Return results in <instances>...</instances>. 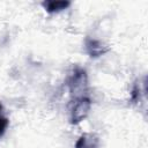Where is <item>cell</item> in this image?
<instances>
[{"instance_id": "obj_4", "label": "cell", "mask_w": 148, "mask_h": 148, "mask_svg": "<svg viewBox=\"0 0 148 148\" xmlns=\"http://www.w3.org/2000/svg\"><path fill=\"white\" fill-rule=\"evenodd\" d=\"M87 49H88V52H89V54L91 57H98L101 53L104 52L102 50V46L99 45V43L96 42V40H88Z\"/></svg>"}, {"instance_id": "obj_3", "label": "cell", "mask_w": 148, "mask_h": 148, "mask_svg": "<svg viewBox=\"0 0 148 148\" xmlns=\"http://www.w3.org/2000/svg\"><path fill=\"white\" fill-rule=\"evenodd\" d=\"M43 6L45 7L46 12L49 13H58L60 10L66 9L69 6L68 1H47V2H43Z\"/></svg>"}, {"instance_id": "obj_2", "label": "cell", "mask_w": 148, "mask_h": 148, "mask_svg": "<svg viewBox=\"0 0 148 148\" xmlns=\"http://www.w3.org/2000/svg\"><path fill=\"white\" fill-rule=\"evenodd\" d=\"M98 139L92 134H83L76 142L75 148H97Z\"/></svg>"}, {"instance_id": "obj_1", "label": "cell", "mask_w": 148, "mask_h": 148, "mask_svg": "<svg viewBox=\"0 0 148 148\" xmlns=\"http://www.w3.org/2000/svg\"><path fill=\"white\" fill-rule=\"evenodd\" d=\"M71 94L73 96L71 101V123H80L88 113L90 108V99L86 95L87 92V76L81 69L74 71L68 82Z\"/></svg>"}, {"instance_id": "obj_5", "label": "cell", "mask_w": 148, "mask_h": 148, "mask_svg": "<svg viewBox=\"0 0 148 148\" xmlns=\"http://www.w3.org/2000/svg\"><path fill=\"white\" fill-rule=\"evenodd\" d=\"M8 124H9V120H8V118L5 116L2 104L0 103V136H2L3 133L6 132V130H7V127H8Z\"/></svg>"}]
</instances>
